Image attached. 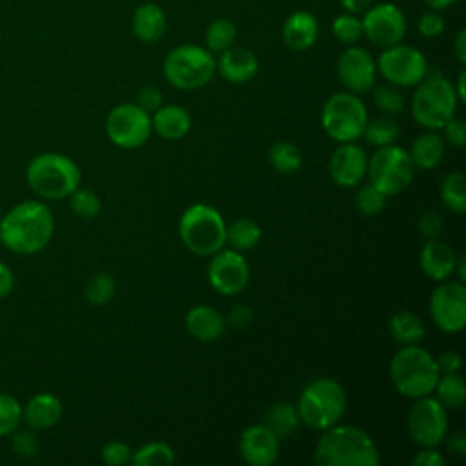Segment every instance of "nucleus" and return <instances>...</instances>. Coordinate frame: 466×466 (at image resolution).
I'll return each instance as SVG.
<instances>
[{
  "label": "nucleus",
  "mask_w": 466,
  "mask_h": 466,
  "mask_svg": "<svg viewBox=\"0 0 466 466\" xmlns=\"http://www.w3.org/2000/svg\"><path fill=\"white\" fill-rule=\"evenodd\" d=\"M55 231V217L40 200H22L0 218V242L16 255L42 251Z\"/></svg>",
  "instance_id": "obj_1"
},
{
  "label": "nucleus",
  "mask_w": 466,
  "mask_h": 466,
  "mask_svg": "<svg viewBox=\"0 0 466 466\" xmlns=\"http://www.w3.org/2000/svg\"><path fill=\"white\" fill-rule=\"evenodd\" d=\"M317 441L313 462L319 466H375L380 462L375 441L351 424H333Z\"/></svg>",
  "instance_id": "obj_2"
},
{
  "label": "nucleus",
  "mask_w": 466,
  "mask_h": 466,
  "mask_svg": "<svg viewBox=\"0 0 466 466\" xmlns=\"http://www.w3.org/2000/svg\"><path fill=\"white\" fill-rule=\"evenodd\" d=\"M80 178L82 173L76 162L55 151L33 157L25 167L29 189L46 200L67 198L80 186Z\"/></svg>",
  "instance_id": "obj_3"
},
{
  "label": "nucleus",
  "mask_w": 466,
  "mask_h": 466,
  "mask_svg": "<svg viewBox=\"0 0 466 466\" xmlns=\"http://www.w3.org/2000/svg\"><path fill=\"white\" fill-rule=\"evenodd\" d=\"M441 377L435 357L419 344H406L395 351L390 362L393 388L408 399L431 395Z\"/></svg>",
  "instance_id": "obj_4"
},
{
  "label": "nucleus",
  "mask_w": 466,
  "mask_h": 466,
  "mask_svg": "<svg viewBox=\"0 0 466 466\" xmlns=\"http://www.w3.org/2000/svg\"><path fill=\"white\" fill-rule=\"evenodd\" d=\"M411 96V115L417 124L426 129L437 131L455 116L459 98L453 84L441 73L428 69L426 76L415 86Z\"/></svg>",
  "instance_id": "obj_5"
},
{
  "label": "nucleus",
  "mask_w": 466,
  "mask_h": 466,
  "mask_svg": "<svg viewBox=\"0 0 466 466\" xmlns=\"http://www.w3.org/2000/svg\"><path fill=\"white\" fill-rule=\"evenodd\" d=\"M295 406L300 422L322 431L340 422L348 406V397L340 382L329 377H320L302 390Z\"/></svg>",
  "instance_id": "obj_6"
},
{
  "label": "nucleus",
  "mask_w": 466,
  "mask_h": 466,
  "mask_svg": "<svg viewBox=\"0 0 466 466\" xmlns=\"http://www.w3.org/2000/svg\"><path fill=\"white\" fill-rule=\"evenodd\" d=\"M182 244L198 257H211L226 246V222L209 204L189 206L178 222Z\"/></svg>",
  "instance_id": "obj_7"
},
{
  "label": "nucleus",
  "mask_w": 466,
  "mask_h": 466,
  "mask_svg": "<svg viewBox=\"0 0 466 466\" xmlns=\"http://www.w3.org/2000/svg\"><path fill=\"white\" fill-rule=\"evenodd\" d=\"M217 73V58L198 44H180L164 58L166 80L182 91L200 89L211 82Z\"/></svg>",
  "instance_id": "obj_8"
},
{
  "label": "nucleus",
  "mask_w": 466,
  "mask_h": 466,
  "mask_svg": "<svg viewBox=\"0 0 466 466\" xmlns=\"http://www.w3.org/2000/svg\"><path fill=\"white\" fill-rule=\"evenodd\" d=\"M320 122L329 138L340 142H355L362 137L368 122V109L359 95L350 91L333 93L322 106Z\"/></svg>",
  "instance_id": "obj_9"
},
{
  "label": "nucleus",
  "mask_w": 466,
  "mask_h": 466,
  "mask_svg": "<svg viewBox=\"0 0 466 466\" xmlns=\"http://www.w3.org/2000/svg\"><path fill=\"white\" fill-rule=\"evenodd\" d=\"M413 173L415 166L408 151L395 144L377 147L375 153L368 158L366 175L370 184L386 197H393L404 191L413 180Z\"/></svg>",
  "instance_id": "obj_10"
},
{
  "label": "nucleus",
  "mask_w": 466,
  "mask_h": 466,
  "mask_svg": "<svg viewBox=\"0 0 466 466\" xmlns=\"http://www.w3.org/2000/svg\"><path fill=\"white\" fill-rule=\"evenodd\" d=\"M375 64L377 73L397 87H415L428 73V62L422 51L402 42L382 47Z\"/></svg>",
  "instance_id": "obj_11"
},
{
  "label": "nucleus",
  "mask_w": 466,
  "mask_h": 466,
  "mask_svg": "<svg viewBox=\"0 0 466 466\" xmlns=\"http://www.w3.org/2000/svg\"><path fill=\"white\" fill-rule=\"evenodd\" d=\"M406 426L411 441L420 448L437 446L448 433V410L431 395L419 397L408 411Z\"/></svg>",
  "instance_id": "obj_12"
},
{
  "label": "nucleus",
  "mask_w": 466,
  "mask_h": 466,
  "mask_svg": "<svg viewBox=\"0 0 466 466\" xmlns=\"http://www.w3.org/2000/svg\"><path fill=\"white\" fill-rule=\"evenodd\" d=\"M151 115L137 104H118L106 118L109 140L124 149L140 147L151 135Z\"/></svg>",
  "instance_id": "obj_13"
},
{
  "label": "nucleus",
  "mask_w": 466,
  "mask_h": 466,
  "mask_svg": "<svg viewBox=\"0 0 466 466\" xmlns=\"http://www.w3.org/2000/svg\"><path fill=\"white\" fill-rule=\"evenodd\" d=\"M362 36L377 47H388L402 42L408 22L402 9L391 2L371 4L360 18Z\"/></svg>",
  "instance_id": "obj_14"
},
{
  "label": "nucleus",
  "mask_w": 466,
  "mask_h": 466,
  "mask_svg": "<svg viewBox=\"0 0 466 466\" xmlns=\"http://www.w3.org/2000/svg\"><path fill=\"white\" fill-rule=\"evenodd\" d=\"M433 324L446 333H459L466 324V288L461 280H442L430 297Z\"/></svg>",
  "instance_id": "obj_15"
},
{
  "label": "nucleus",
  "mask_w": 466,
  "mask_h": 466,
  "mask_svg": "<svg viewBox=\"0 0 466 466\" xmlns=\"http://www.w3.org/2000/svg\"><path fill=\"white\" fill-rule=\"evenodd\" d=\"M208 280L220 295H237L249 282V266L240 251L220 249L211 255L208 266Z\"/></svg>",
  "instance_id": "obj_16"
},
{
  "label": "nucleus",
  "mask_w": 466,
  "mask_h": 466,
  "mask_svg": "<svg viewBox=\"0 0 466 466\" xmlns=\"http://www.w3.org/2000/svg\"><path fill=\"white\" fill-rule=\"evenodd\" d=\"M337 75L346 91L355 95L368 93L377 84L375 58L364 47L351 44L337 60Z\"/></svg>",
  "instance_id": "obj_17"
},
{
  "label": "nucleus",
  "mask_w": 466,
  "mask_h": 466,
  "mask_svg": "<svg viewBox=\"0 0 466 466\" xmlns=\"http://www.w3.org/2000/svg\"><path fill=\"white\" fill-rule=\"evenodd\" d=\"M368 155L364 147L355 142H340L331 153L328 171L331 180L340 187H355L366 177Z\"/></svg>",
  "instance_id": "obj_18"
},
{
  "label": "nucleus",
  "mask_w": 466,
  "mask_h": 466,
  "mask_svg": "<svg viewBox=\"0 0 466 466\" xmlns=\"http://www.w3.org/2000/svg\"><path fill=\"white\" fill-rule=\"evenodd\" d=\"M280 439L266 424H251L240 433L238 451L251 466H269L277 461Z\"/></svg>",
  "instance_id": "obj_19"
},
{
  "label": "nucleus",
  "mask_w": 466,
  "mask_h": 466,
  "mask_svg": "<svg viewBox=\"0 0 466 466\" xmlns=\"http://www.w3.org/2000/svg\"><path fill=\"white\" fill-rule=\"evenodd\" d=\"M218 75L231 84H244L255 78L258 73V58L248 47L231 46L226 51L218 53L217 58Z\"/></svg>",
  "instance_id": "obj_20"
},
{
  "label": "nucleus",
  "mask_w": 466,
  "mask_h": 466,
  "mask_svg": "<svg viewBox=\"0 0 466 466\" xmlns=\"http://www.w3.org/2000/svg\"><path fill=\"white\" fill-rule=\"evenodd\" d=\"M457 258H459L457 253L448 242L441 238H431L422 246L419 255V264L422 273L428 279L442 282L453 275Z\"/></svg>",
  "instance_id": "obj_21"
},
{
  "label": "nucleus",
  "mask_w": 466,
  "mask_h": 466,
  "mask_svg": "<svg viewBox=\"0 0 466 466\" xmlns=\"http://www.w3.org/2000/svg\"><path fill=\"white\" fill-rule=\"evenodd\" d=\"M62 411V400L55 393L40 391L22 406V420L31 430H47L60 420Z\"/></svg>",
  "instance_id": "obj_22"
},
{
  "label": "nucleus",
  "mask_w": 466,
  "mask_h": 466,
  "mask_svg": "<svg viewBox=\"0 0 466 466\" xmlns=\"http://www.w3.org/2000/svg\"><path fill=\"white\" fill-rule=\"evenodd\" d=\"M319 38V22L308 11H293L282 24V40L291 51H308Z\"/></svg>",
  "instance_id": "obj_23"
},
{
  "label": "nucleus",
  "mask_w": 466,
  "mask_h": 466,
  "mask_svg": "<svg viewBox=\"0 0 466 466\" xmlns=\"http://www.w3.org/2000/svg\"><path fill=\"white\" fill-rule=\"evenodd\" d=\"M184 326L193 339L200 342H211L222 337L226 329V320L213 306L197 304L186 313Z\"/></svg>",
  "instance_id": "obj_24"
},
{
  "label": "nucleus",
  "mask_w": 466,
  "mask_h": 466,
  "mask_svg": "<svg viewBox=\"0 0 466 466\" xmlns=\"http://www.w3.org/2000/svg\"><path fill=\"white\" fill-rule=\"evenodd\" d=\"M167 27V18L164 9L155 2L140 4L131 16V31L142 44L158 42Z\"/></svg>",
  "instance_id": "obj_25"
},
{
  "label": "nucleus",
  "mask_w": 466,
  "mask_h": 466,
  "mask_svg": "<svg viewBox=\"0 0 466 466\" xmlns=\"http://www.w3.org/2000/svg\"><path fill=\"white\" fill-rule=\"evenodd\" d=\"M151 127L157 135H160L166 140H178L189 133L191 116L182 106L162 104L151 115Z\"/></svg>",
  "instance_id": "obj_26"
},
{
  "label": "nucleus",
  "mask_w": 466,
  "mask_h": 466,
  "mask_svg": "<svg viewBox=\"0 0 466 466\" xmlns=\"http://www.w3.org/2000/svg\"><path fill=\"white\" fill-rule=\"evenodd\" d=\"M444 138L435 131L420 133L410 146V158L419 169H433L444 157Z\"/></svg>",
  "instance_id": "obj_27"
},
{
  "label": "nucleus",
  "mask_w": 466,
  "mask_h": 466,
  "mask_svg": "<svg viewBox=\"0 0 466 466\" xmlns=\"http://www.w3.org/2000/svg\"><path fill=\"white\" fill-rule=\"evenodd\" d=\"M388 331L399 344H419L424 339L426 328L420 317L413 311H397L388 320Z\"/></svg>",
  "instance_id": "obj_28"
},
{
  "label": "nucleus",
  "mask_w": 466,
  "mask_h": 466,
  "mask_svg": "<svg viewBox=\"0 0 466 466\" xmlns=\"http://www.w3.org/2000/svg\"><path fill=\"white\" fill-rule=\"evenodd\" d=\"M279 439H288L293 435L300 424L297 406L291 402H275L266 411L264 422Z\"/></svg>",
  "instance_id": "obj_29"
},
{
  "label": "nucleus",
  "mask_w": 466,
  "mask_h": 466,
  "mask_svg": "<svg viewBox=\"0 0 466 466\" xmlns=\"http://www.w3.org/2000/svg\"><path fill=\"white\" fill-rule=\"evenodd\" d=\"M262 237L260 226L253 218H237L229 226H226V244L235 251H249L253 249Z\"/></svg>",
  "instance_id": "obj_30"
},
{
  "label": "nucleus",
  "mask_w": 466,
  "mask_h": 466,
  "mask_svg": "<svg viewBox=\"0 0 466 466\" xmlns=\"http://www.w3.org/2000/svg\"><path fill=\"white\" fill-rule=\"evenodd\" d=\"M433 391L446 410H459L466 400V384L459 373H442Z\"/></svg>",
  "instance_id": "obj_31"
},
{
  "label": "nucleus",
  "mask_w": 466,
  "mask_h": 466,
  "mask_svg": "<svg viewBox=\"0 0 466 466\" xmlns=\"http://www.w3.org/2000/svg\"><path fill=\"white\" fill-rule=\"evenodd\" d=\"M237 40V25L229 18H215L209 22L204 33L206 49L213 55L226 51L228 47L235 46Z\"/></svg>",
  "instance_id": "obj_32"
},
{
  "label": "nucleus",
  "mask_w": 466,
  "mask_h": 466,
  "mask_svg": "<svg viewBox=\"0 0 466 466\" xmlns=\"http://www.w3.org/2000/svg\"><path fill=\"white\" fill-rule=\"evenodd\" d=\"M268 160L275 171H279L282 175H291L300 169L302 153L295 144H291L288 140H279V142L271 144V147L268 151Z\"/></svg>",
  "instance_id": "obj_33"
},
{
  "label": "nucleus",
  "mask_w": 466,
  "mask_h": 466,
  "mask_svg": "<svg viewBox=\"0 0 466 466\" xmlns=\"http://www.w3.org/2000/svg\"><path fill=\"white\" fill-rule=\"evenodd\" d=\"M441 198L450 211L457 215L466 211V177L462 171H451L442 178Z\"/></svg>",
  "instance_id": "obj_34"
},
{
  "label": "nucleus",
  "mask_w": 466,
  "mask_h": 466,
  "mask_svg": "<svg viewBox=\"0 0 466 466\" xmlns=\"http://www.w3.org/2000/svg\"><path fill=\"white\" fill-rule=\"evenodd\" d=\"M399 133H400V127H399L397 120L384 115V116H377L373 120L368 118L362 137L370 146L382 147V146L395 144V140L399 138Z\"/></svg>",
  "instance_id": "obj_35"
},
{
  "label": "nucleus",
  "mask_w": 466,
  "mask_h": 466,
  "mask_svg": "<svg viewBox=\"0 0 466 466\" xmlns=\"http://www.w3.org/2000/svg\"><path fill=\"white\" fill-rule=\"evenodd\" d=\"M135 466H167L175 462V451L166 442H147L133 451L129 459Z\"/></svg>",
  "instance_id": "obj_36"
},
{
  "label": "nucleus",
  "mask_w": 466,
  "mask_h": 466,
  "mask_svg": "<svg viewBox=\"0 0 466 466\" xmlns=\"http://www.w3.org/2000/svg\"><path fill=\"white\" fill-rule=\"evenodd\" d=\"M371 98H373V104L386 115L402 113L406 106V98L402 91L393 84H380V86L375 84L371 87Z\"/></svg>",
  "instance_id": "obj_37"
},
{
  "label": "nucleus",
  "mask_w": 466,
  "mask_h": 466,
  "mask_svg": "<svg viewBox=\"0 0 466 466\" xmlns=\"http://www.w3.org/2000/svg\"><path fill=\"white\" fill-rule=\"evenodd\" d=\"M67 198H69V209L78 218H86V220L95 218L102 209V202L98 195L87 187L78 186Z\"/></svg>",
  "instance_id": "obj_38"
},
{
  "label": "nucleus",
  "mask_w": 466,
  "mask_h": 466,
  "mask_svg": "<svg viewBox=\"0 0 466 466\" xmlns=\"http://www.w3.org/2000/svg\"><path fill=\"white\" fill-rule=\"evenodd\" d=\"M115 289H116L115 279L109 273L100 271V273H95L87 280L84 293H86L87 302H91L93 306H102L113 299Z\"/></svg>",
  "instance_id": "obj_39"
},
{
  "label": "nucleus",
  "mask_w": 466,
  "mask_h": 466,
  "mask_svg": "<svg viewBox=\"0 0 466 466\" xmlns=\"http://www.w3.org/2000/svg\"><path fill=\"white\" fill-rule=\"evenodd\" d=\"M22 422V402L11 395L0 391V437L11 435Z\"/></svg>",
  "instance_id": "obj_40"
},
{
  "label": "nucleus",
  "mask_w": 466,
  "mask_h": 466,
  "mask_svg": "<svg viewBox=\"0 0 466 466\" xmlns=\"http://www.w3.org/2000/svg\"><path fill=\"white\" fill-rule=\"evenodd\" d=\"M333 36L342 44H355L362 38V24L353 13H340L331 22Z\"/></svg>",
  "instance_id": "obj_41"
},
{
  "label": "nucleus",
  "mask_w": 466,
  "mask_h": 466,
  "mask_svg": "<svg viewBox=\"0 0 466 466\" xmlns=\"http://www.w3.org/2000/svg\"><path fill=\"white\" fill-rule=\"evenodd\" d=\"M386 195H382L377 187H373L370 182L360 186L355 193V206L357 209L366 217H375L386 208Z\"/></svg>",
  "instance_id": "obj_42"
},
{
  "label": "nucleus",
  "mask_w": 466,
  "mask_h": 466,
  "mask_svg": "<svg viewBox=\"0 0 466 466\" xmlns=\"http://www.w3.org/2000/svg\"><path fill=\"white\" fill-rule=\"evenodd\" d=\"M13 439H11V448L15 451L16 457H22V459H31L38 453L40 450V442L36 439V435L31 431V430H20L16 428L13 433Z\"/></svg>",
  "instance_id": "obj_43"
},
{
  "label": "nucleus",
  "mask_w": 466,
  "mask_h": 466,
  "mask_svg": "<svg viewBox=\"0 0 466 466\" xmlns=\"http://www.w3.org/2000/svg\"><path fill=\"white\" fill-rule=\"evenodd\" d=\"M417 31L420 36L431 40L444 33V18L439 15V11H426L417 18Z\"/></svg>",
  "instance_id": "obj_44"
},
{
  "label": "nucleus",
  "mask_w": 466,
  "mask_h": 466,
  "mask_svg": "<svg viewBox=\"0 0 466 466\" xmlns=\"http://www.w3.org/2000/svg\"><path fill=\"white\" fill-rule=\"evenodd\" d=\"M131 448L122 441H109L102 448V461L109 466H120L129 462Z\"/></svg>",
  "instance_id": "obj_45"
},
{
  "label": "nucleus",
  "mask_w": 466,
  "mask_h": 466,
  "mask_svg": "<svg viewBox=\"0 0 466 466\" xmlns=\"http://www.w3.org/2000/svg\"><path fill=\"white\" fill-rule=\"evenodd\" d=\"M417 228H419V233L431 240V238H439L442 229H444V220L441 217V213L437 211H424L420 217H419V222H417Z\"/></svg>",
  "instance_id": "obj_46"
},
{
  "label": "nucleus",
  "mask_w": 466,
  "mask_h": 466,
  "mask_svg": "<svg viewBox=\"0 0 466 466\" xmlns=\"http://www.w3.org/2000/svg\"><path fill=\"white\" fill-rule=\"evenodd\" d=\"M164 104V95L157 86H144L140 87L137 95V106H140L144 111L153 113Z\"/></svg>",
  "instance_id": "obj_47"
},
{
  "label": "nucleus",
  "mask_w": 466,
  "mask_h": 466,
  "mask_svg": "<svg viewBox=\"0 0 466 466\" xmlns=\"http://www.w3.org/2000/svg\"><path fill=\"white\" fill-rule=\"evenodd\" d=\"M442 131H444V138L455 146V147H462L464 142H466V124L459 118H451L448 120L444 126H442Z\"/></svg>",
  "instance_id": "obj_48"
},
{
  "label": "nucleus",
  "mask_w": 466,
  "mask_h": 466,
  "mask_svg": "<svg viewBox=\"0 0 466 466\" xmlns=\"http://www.w3.org/2000/svg\"><path fill=\"white\" fill-rule=\"evenodd\" d=\"M411 464L413 466H444L446 459L442 457L441 451L435 450V446H426L415 453V457L411 459Z\"/></svg>",
  "instance_id": "obj_49"
},
{
  "label": "nucleus",
  "mask_w": 466,
  "mask_h": 466,
  "mask_svg": "<svg viewBox=\"0 0 466 466\" xmlns=\"http://www.w3.org/2000/svg\"><path fill=\"white\" fill-rule=\"evenodd\" d=\"M435 362H437V368H439L441 375L442 373H459L461 364H462L461 355L457 351H451V350L442 351L439 355V359H435Z\"/></svg>",
  "instance_id": "obj_50"
},
{
  "label": "nucleus",
  "mask_w": 466,
  "mask_h": 466,
  "mask_svg": "<svg viewBox=\"0 0 466 466\" xmlns=\"http://www.w3.org/2000/svg\"><path fill=\"white\" fill-rule=\"evenodd\" d=\"M228 320L231 326L235 328H248L251 322H253V311L248 308V306H235L229 315H228Z\"/></svg>",
  "instance_id": "obj_51"
},
{
  "label": "nucleus",
  "mask_w": 466,
  "mask_h": 466,
  "mask_svg": "<svg viewBox=\"0 0 466 466\" xmlns=\"http://www.w3.org/2000/svg\"><path fill=\"white\" fill-rule=\"evenodd\" d=\"M15 288V273L13 269L0 260V299H5Z\"/></svg>",
  "instance_id": "obj_52"
},
{
  "label": "nucleus",
  "mask_w": 466,
  "mask_h": 466,
  "mask_svg": "<svg viewBox=\"0 0 466 466\" xmlns=\"http://www.w3.org/2000/svg\"><path fill=\"white\" fill-rule=\"evenodd\" d=\"M444 441H446L448 451H451L455 455H464L466 453V435L462 431H457L450 437H444Z\"/></svg>",
  "instance_id": "obj_53"
},
{
  "label": "nucleus",
  "mask_w": 466,
  "mask_h": 466,
  "mask_svg": "<svg viewBox=\"0 0 466 466\" xmlns=\"http://www.w3.org/2000/svg\"><path fill=\"white\" fill-rule=\"evenodd\" d=\"M453 55L459 64H466V29H461L453 40Z\"/></svg>",
  "instance_id": "obj_54"
},
{
  "label": "nucleus",
  "mask_w": 466,
  "mask_h": 466,
  "mask_svg": "<svg viewBox=\"0 0 466 466\" xmlns=\"http://www.w3.org/2000/svg\"><path fill=\"white\" fill-rule=\"evenodd\" d=\"M339 2L346 13H353V15L364 13L373 4V0H339Z\"/></svg>",
  "instance_id": "obj_55"
},
{
  "label": "nucleus",
  "mask_w": 466,
  "mask_h": 466,
  "mask_svg": "<svg viewBox=\"0 0 466 466\" xmlns=\"http://www.w3.org/2000/svg\"><path fill=\"white\" fill-rule=\"evenodd\" d=\"M464 82H466V71L461 69V71H459V76H457V86H453L459 102H464V100H466V87H464Z\"/></svg>",
  "instance_id": "obj_56"
},
{
  "label": "nucleus",
  "mask_w": 466,
  "mask_h": 466,
  "mask_svg": "<svg viewBox=\"0 0 466 466\" xmlns=\"http://www.w3.org/2000/svg\"><path fill=\"white\" fill-rule=\"evenodd\" d=\"M459 0H424V4L433 9V11H444L448 7H451L453 4H457Z\"/></svg>",
  "instance_id": "obj_57"
},
{
  "label": "nucleus",
  "mask_w": 466,
  "mask_h": 466,
  "mask_svg": "<svg viewBox=\"0 0 466 466\" xmlns=\"http://www.w3.org/2000/svg\"><path fill=\"white\" fill-rule=\"evenodd\" d=\"M0 218H2V213H0Z\"/></svg>",
  "instance_id": "obj_58"
}]
</instances>
